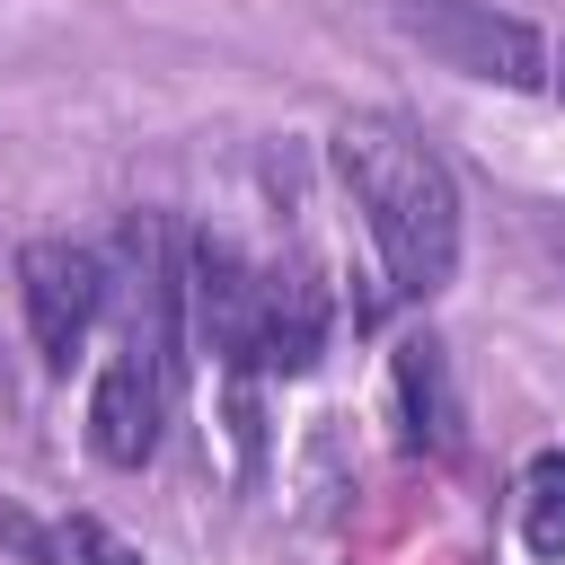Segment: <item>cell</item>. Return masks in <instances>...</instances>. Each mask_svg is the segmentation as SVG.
I'll return each mask as SVG.
<instances>
[{"instance_id":"obj_1","label":"cell","mask_w":565,"mask_h":565,"mask_svg":"<svg viewBox=\"0 0 565 565\" xmlns=\"http://www.w3.org/2000/svg\"><path fill=\"white\" fill-rule=\"evenodd\" d=\"M335 168L371 221V247H380V274L397 300H433L450 274H459V185L441 168V150L424 141V124L371 106V115H344L335 124Z\"/></svg>"},{"instance_id":"obj_2","label":"cell","mask_w":565,"mask_h":565,"mask_svg":"<svg viewBox=\"0 0 565 565\" xmlns=\"http://www.w3.org/2000/svg\"><path fill=\"white\" fill-rule=\"evenodd\" d=\"M397 26L450 62L459 79H494V88H547V35L494 0H397Z\"/></svg>"},{"instance_id":"obj_3","label":"cell","mask_w":565,"mask_h":565,"mask_svg":"<svg viewBox=\"0 0 565 565\" xmlns=\"http://www.w3.org/2000/svg\"><path fill=\"white\" fill-rule=\"evenodd\" d=\"M256 309H265V274L221 238V230H194L185 238V335L238 380H256Z\"/></svg>"},{"instance_id":"obj_4","label":"cell","mask_w":565,"mask_h":565,"mask_svg":"<svg viewBox=\"0 0 565 565\" xmlns=\"http://www.w3.org/2000/svg\"><path fill=\"white\" fill-rule=\"evenodd\" d=\"M18 300H26V335L53 371H71V353L88 344L97 309H106V256L71 247V238H26L18 247Z\"/></svg>"},{"instance_id":"obj_5","label":"cell","mask_w":565,"mask_h":565,"mask_svg":"<svg viewBox=\"0 0 565 565\" xmlns=\"http://www.w3.org/2000/svg\"><path fill=\"white\" fill-rule=\"evenodd\" d=\"M327 353V291L318 274H265V309H256V371L274 380H300L309 362Z\"/></svg>"},{"instance_id":"obj_6","label":"cell","mask_w":565,"mask_h":565,"mask_svg":"<svg viewBox=\"0 0 565 565\" xmlns=\"http://www.w3.org/2000/svg\"><path fill=\"white\" fill-rule=\"evenodd\" d=\"M397 415H406L415 450H459V388H450V362L433 335L397 344Z\"/></svg>"},{"instance_id":"obj_7","label":"cell","mask_w":565,"mask_h":565,"mask_svg":"<svg viewBox=\"0 0 565 565\" xmlns=\"http://www.w3.org/2000/svg\"><path fill=\"white\" fill-rule=\"evenodd\" d=\"M521 547L539 565H565V450L521 459Z\"/></svg>"},{"instance_id":"obj_8","label":"cell","mask_w":565,"mask_h":565,"mask_svg":"<svg viewBox=\"0 0 565 565\" xmlns=\"http://www.w3.org/2000/svg\"><path fill=\"white\" fill-rule=\"evenodd\" d=\"M53 530H62V565H141V547L115 539L97 512H71V521H53Z\"/></svg>"},{"instance_id":"obj_9","label":"cell","mask_w":565,"mask_h":565,"mask_svg":"<svg viewBox=\"0 0 565 565\" xmlns=\"http://www.w3.org/2000/svg\"><path fill=\"white\" fill-rule=\"evenodd\" d=\"M0 547H18L26 565H62V530L35 521V512H18V503H0Z\"/></svg>"},{"instance_id":"obj_10","label":"cell","mask_w":565,"mask_h":565,"mask_svg":"<svg viewBox=\"0 0 565 565\" xmlns=\"http://www.w3.org/2000/svg\"><path fill=\"white\" fill-rule=\"evenodd\" d=\"M547 88H565V35L547 44Z\"/></svg>"}]
</instances>
